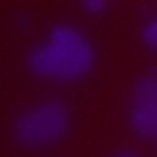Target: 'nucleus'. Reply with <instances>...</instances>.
I'll return each mask as SVG.
<instances>
[{"label":"nucleus","instance_id":"1","mask_svg":"<svg viewBox=\"0 0 157 157\" xmlns=\"http://www.w3.org/2000/svg\"><path fill=\"white\" fill-rule=\"evenodd\" d=\"M29 69L36 75L46 78H78L85 75L92 62H95V52L88 46V39L72 26H56L52 36H49L46 46H39L29 52Z\"/></svg>","mask_w":157,"mask_h":157},{"label":"nucleus","instance_id":"2","mask_svg":"<svg viewBox=\"0 0 157 157\" xmlns=\"http://www.w3.org/2000/svg\"><path fill=\"white\" fill-rule=\"evenodd\" d=\"M66 128H69V111L59 101H46V105H39L17 118V141L33 144V147L52 144V141H59L66 134Z\"/></svg>","mask_w":157,"mask_h":157},{"label":"nucleus","instance_id":"3","mask_svg":"<svg viewBox=\"0 0 157 157\" xmlns=\"http://www.w3.org/2000/svg\"><path fill=\"white\" fill-rule=\"evenodd\" d=\"M131 128L141 137H157V72L144 75L131 98Z\"/></svg>","mask_w":157,"mask_h":157},{"label":"nucleus","instance_id":"4","mask_svg":"<svg viewBox=\"0 0 157 157\" xmlns=\"http://www.w3.org/2000/svg\"><path fill=\"white\" fill-rule=\"evenodd\" d=\"M144 43L157 49V20H154V23H147V29H144Z\"/></svg>","mask_w":157,"mask_h":157},{"label":"nucleus","instance_id":"5","mask_svg":"<svg viewBox=\"0 0 157 157\" xmlns=\"http://www.w3.org/2000/svg\"><path fill=\"white\" fill-rule=\"evenodd\" d=\"M85 7L92 10V13H98V10H105V3H101V0H85Z\"/></svg>","mask_w":157,"mask_h":157},{"label":"nucleus","instance_id":"6","mask_svg":"<svg viewBox=\"0 0 157 157\" xmlns=\"http://www.w3.org/2000/svg\"><path fill=\"white\" fill-rule=\"evenodd\" d=\"M118 157H134V154H118Z\"/></svg>","mask_w":157,"mask_h":157}]
</instances>
